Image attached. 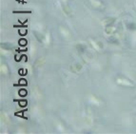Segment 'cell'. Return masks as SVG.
I'll use <instances>...</instances> for the list:
<instances>
[{
    "label": "cell",
    "instance_id": "cell-1",
    "mask_svg": "<svg viewBox=\"0 0 136 134\" xmlns=\"http://www.w3.org/2000/svg\"><path fill=\"white\" fill-rule=\"evenodd\" d=\"M1 48L4 49V50H11L14 48V46L11 44H10V43H2L1 44Z\"/></svg>",
    "mask_w": 136,
    "mask_h": 134
},
{
    "label": "cell",
    "instance_id": "cell-2",
    "mask_svg": "<svg viewBox=\"0 0 136 134\" xmlns=\"http://www.w3.org/2000/svg\"><path fill=\"white\" fill-rule=\"evenodd\" d=\"M128 29H129V30H136V24H134V23H128Z\"/></svg>",
    "mask_w": 136,
    "mask_h": 134
},
{
    "label": "cell",
    "instance_id": "cell-3",
    "mask_svg": "<svg viewBox=\"0 0 136 134\" xmlns=\"http://www.w3.org/2000/svg\"><path fill=\"white\" fill-rule=\"evenodd\" d=\"M76 48L78 49V51H79V52H83L84 50H85V46H83V45H77Z\"/></svg>",
    "mask_w": 136,
    "mask_h": 134
},
{
    "label": "cell",
    "instance_id": "cell-4",
    "mask_svg": "<svg viewBox=\"0 0 136 134\" xmlns=\"http://www.w3.org/2000/svg\"><path fill=\"white\" fill-rule=\"evenodd\" d=\"M64 11H65V12L67 14H72V10H70V8H69L68 6H65L64 7Z\"/></svg>",
    "mask_w": 136,
    "mask_h": 134
},
{
    "label": "cell",
    "instance_id": "cell-5",
    "mask_svg": "<svg viewBox=\"0 0 136 134\" xmlns=\"http://www.w3.org/2000/svg\"><path fill=\"white\" fill-rule=\"evenodd\" d=\"M34 35L37 37V39H38L39 42H42V38H40V34L37 32V31H34Z\"/></svg>",
    "mask_w": 136,
    "mask_h": 134
},
{
    "label": "cell",
    "instance_id": "cell-6",
    "mask_svg": "<svg viewBox=\"0 0 136 134\" xmlns=\"http://www.w3.org/2000/svg\"><path fill=\"white\" fill-rule=\"evenodd\" d=\"M26 44H27V41H26L25 39H21V40H20V45H21V46H25Z\"/></svg>",
    "mask_w": 136,
    "mask_h": 134
},
{
    "label": "cell",
    "instance_id": "cell-7",
    "mask_svg": "<svg viewBox=\"0 0 136 134\" xmlns=\"http://www.w3.org/2000/svg\"><path fill=\"white\" fill-rule=\"evenodd\" d=\"M20 93L22 94V95H21V96H25V95L27 94V92H26L25 90H21V91H20Z\"/></svg>",
    "mask_w": 136,
    "mask_h": 134
},
{
    "label": "cell",
    "instance_id": "cell-8",
    "mask_svg": "<svg viewBox=\"0 0 136 134\" xmlns=\"http://www.w3.org/2000/svg\"><path fill=\"white\" fill-rule=\"evenodd\" d=\"M20 84H21V85H24V84H26V82L24 81V79H21V81H20Z\"/></svg>",
    "mask_w": 136,
    "mask_h": 134
}]
</instances>
